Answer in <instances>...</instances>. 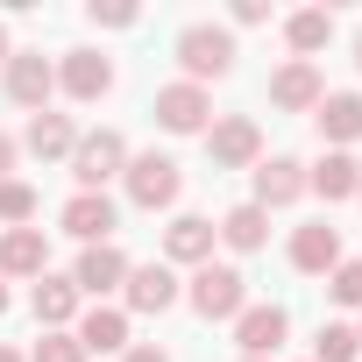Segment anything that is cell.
I'll return each mask as SVG.
<instances>
[{"mask_svg":"<svg viewBox=\"0 0 362 362\" xmlns=\"http://www.w3.org/2000/svg\"><path fill=\"white\" fill-rule=\"evenodd\" d=\"M177 64H185V86L228 78V64H235V36L214 29V22H192L185 36H177Z\"/></svg>","mask_w":362,"mask_h":362,"instance_id":"obj_1","label":"cell"},{"mask_svg":"<svg viewBox=\"0 0 362 362\" xmlns=\"http://www.w3.org/2000/svg\"><path fill=\"white\" fill-rule=\"evenodd\" d=\"M192 305H199L206 320H235V313L249 305V277H242L235 263H199V270H192Z\"/></svg>","mask_w":362,"mask_h":362,"instance_id":"obj_2","label":"cell"},{"mask_svg":"<svg viewBox=\"0 0 362 362\" xmlns=\"http://www.w3.org/2000/svg\"><path fill=\"white\" fill-rule=\"evenodd\" d=\"M114 170H128V142H121L114 128L78 135V149H71V177H78V192H100Z\"/></svg>","mask_w":362,"mask_h":362,"instance_id":"obj_3","label":"cell"},{"mask_svg":"<svg viewBox=\"0 0 362 362\" xmlns=\"http://www.w3.org/2000/svg\"><path fill=\"white\" fill-rule=\"evenodd\" d=\"M177 185H185V177H177V163L170 156H156V149H142V156H128V199L135 206H170L177 199Z\"/></svg>","mask_w":362,"mask_h":362,"instance_id":"obj_4","label":"cell"},{"mask_svg":"<svg viewBox=\"0 0 362 362\" xmlns=\"http://www.w3.org/2000/svg\"><path fill=\"white\" fill-rule=\"evenodd\" d=\"M50 86H57V71H50V57H43V50H15V57H8V100H15V107L43 114Z\"/></svg>","mask_w":362,"mask_h":362,"instance_id":"obj_5","label":"cell"},{"mask_svg":"<svg viewBox=\"0 0 362 362\" xmlns=\"http://www.w3.org/2000/svg\"><path fill=\"white\" fill-rule=\"evenodd\" d=\"M206 114H214L206 86H185V78H177V86H163V93H156V121H163L170 135H199V128H206Z\"/></svg>","mask_w":362,"mask_h":362,"instance_id":"obj_6","label":"cell"},{"mask_svg":"<svg viewBox=\"0 0 362 362\" xmlns=\"http://www.w3.org/2000/svg\"><path fill=\"white\" fill-rule=\"evenodd\" d=\"M206 156H214V163H228V170L256 163V156H263V135H256V121H249V114H235V121L206 128Z\"/></svg>","mask_w":362,"mask_h":362,"instance_id":"obj_7","label":"cell"},{"mask_svg":"<svg viewBox=\"0 0 362 362\" xmlns=\"http://www.w3.org/2000/svg\"><path fill=\"white\" fill-rule=\"evenodd\" d=\"M64 235H78L86 249L107 242V235H114V199H107V192H71V199H64Z\"/></svg>","mask_w":362,"mask_h":362,"instance_id":"obj_8","label":"cell"},{"mask_svg":"<svg viewBox=\"0 0 362 362\" xmlns=\"http://www.w3.org/2000/svg\"><path fill=\"white\" fill-rule=\"evenodd\" d=\"M71 284L100 298V291H114V284H128V256H121L114 242H93V249L78 256V270H71Z\"/></svg>","mask_w":362,"mask_h":362,"instance_id":"obj_9","label":"cell"},{"mask_svg":"<svg viewBox=\"0 0 362 362\" xmlns=\"http://www.w3.org/2000/svg\"><path fill=\"white\" fill-rule=\"evenodd\" d=\"M235 341H242V355H270L277 341H284V305H242L235 313Z\"/></svg>","mask_w":362,"mask_h":362,"instance_id":"obj_10","label":"cell"},{"mask_svg":"<svg viewBox=\"0 0 362 362\" xmlns=\"http://www.w3.org/2000/svg\"><path fill=\"white\" fill-rule=\"evenodd\" d=\"M298 192H305V170H298L291 156H270V163H256V199H249V206L270 214V206H291Z\"/></svg>","mask_w":362,"mask_h":362,"instance_id":"obj_11","label":"cell"},{"mask_svg":"<svg viewBox=\"0 0 362 362\" xmlns=\"http://www.w3.org/2000/svg\"><path fill=\"white\" fill-rule=\"evenodd\" d=\"M57 78H64V93H71V100H100V93L114 86V64H107L100 50H71Z\"/></svg>","mask_w":362,"mask_h":362,"instance_id":"obj_12","label":"cell"},{"mask_svg":"<svg viewBox=\"0 0 362 362\" xmlns=\"http://www.w3.org/2000/svg\"><path fill=\"white\" fill-rule=\"evenodd\" d=\"M128 305H135V313H163V305H177V277H170V263H142V270H128Z\"/></svg>","mask_w":362,"mask_h":362,"instance_id":"obj_13","label":"cell"},{"mask_svg":"<svg viewBox=\"0 0 362 362\" xmlns=\"http://www.w3.org/2000/svg\"><path fill=\"white\" fill-rule=\"evenodd\" d=\"M78 348H86V355H121V348H128V313L93 305V313L78 320Z\"/></svg>","mask_w":362,"mask_h":362,"instance_id":"obj_14","label":"cell"},{"mask_svg":"<svg viewBox=\"0 0 362 362\" xmlns=\"http://www.w3.org/2000/svg\"><path fill=\"white\" fill-rule=\"evenodd\" d=\"M163 256H170V263H206V256H214V221L177 214V221H170V235H163Z\"/></svg>","mask_w":362,"mask_h":362,"instance_id":"obj_15","label":"cell"},{"mask_svg":"<svg viewBox=\"0 0 362 362\" xmlns=\"http://www.w3.org/2000/svg\"><path fill=\"white\" fill-rule=\"evenodd\" d=\"M291 263H298V270H313V277H320V270H334V263H341V235H334L327 221L298 228V235H291Z\"/></svg>","mask_w":362,"mask_h":362,"instance_id":"obj_16","label":"cell"},{"mask_svg":"<svg viewBox=\"0 0 362 362\" xmlns=\"http://www.w3.org/2000/svg\"><path fill=\"white\" fill-rule=\"evenodd\" d=\"M270 100H277V107H320V71H313L305 57H291V64L270 78Z\"/></svg>","mask_w":362,"mask_h":362,"instance_id":"obj_17","label":"cell"},{"mask_svg":"<svg viewBox=\"0 0 362 362\" xmlns=\"http://www.w3.org/2000/svg\"><path fill=\"white\" fill-rule=\"evenodd\" d=\"M71 313H78V284H71V277H43V284H36V320H43V334H64Z\"/></svg>","mask_w":362,"mask_h":362,"instance_id":"obj_18","label":"cell"},{"mask_svg":"<svg viewBox=\"0 0 362 362\" xmlns=\"http://www.w3.org/2000/svg\"><path fill=\"white\" fill-rule=\"evenodd\" d=\"M320 135L327 142H355L362 135V100L355 93H320Z\"/></svg>","mask_w":362,"mask_h":362,"instance_id":"obj_19","label":"cell"},{"mask_svg":"<svg viewBox=\"0 0 362 362\" xmlns=\"http://www.w3.org/2000/svg\"><path fill=\"white\" fill-rule=\"evenodd\" d=\"M305 185H313L320 199H355V192H362V170H355V156L334 149V156H320V170L305 177Z\"/></svg>","mask_w":362,"mask_h":362,"instance_id":"obj_20","label":"cell"},{"mask_svg":"<svg viewBox=\"0 0 362 362\" xmlns=\"http://www.w3.org/2000/svg\"><path fill=\"white\" fill-rule=\"evenodd\" d=\"M43 263H50V249H43L36 228H15L8 242H0V270H15V277H43Z\"/></svg>","mask_w":362,"mask_h":362,"instance_id":"obj_21","label":"cell"},{"mask_svg":"<svg viewBox=\"0 0 362 362\" xmlns=\"http://www.w3.org/2000/svg\"><path fill=\"white\" fill-rule=\"evenodd\" d=\"M22 142H29L36 156H71V149H78V128H71L64 114H50V107H43V114L29 121V135H22Z\"/></svg>","mask_w":362,"mask_h":362,"instance_id":"obj_22","label":"cell"},{"mask_svg":"<svg viewBox=\"0 0 362 362\" xmlns=\"http://www.w3.org/2000/svg\"><path fill=\"white\" fill-rule=\"evenodd\" d=\"M284 36H291V50H298V57H313V50L334 36V15H327V8H298V15L284 22Z\"/></svg>","mask_w":362,"mask_h":362,"instance_id":"obj_23","label":"cell"},{"mask_svg":"<svg viewBox=\"0 0 362 362\" xmlns=\"http://www.w3.org/2000/svg\"><path fill=\"white\" fill-rule=\"evenodd\" d=\"M221 235H228V249H242V256H249V249H263V235H270V214H263V206H235V214L221 221Z\"/></svg>","mask_w":362,"mask_h":362,"instance_id":"obj_24","label":"cell"},{"mask_svg":"<svg viewBox=\"0 0 362 362\" xmlns=\"http://www.w3.org/2000/svg\"><path fill=\"white\" fill-rule=\"evenodd\" d=\"M355 348H362L355 327H320V355L313 362H355Z\"/></svg>","mask_w":362,"mask_h":362,"instance_id":"obj_25","label":"cell"},{"mask_svg":"<svg viewBox=\"0 0 362 362\" xmlns=\"http://www.w3.org/2000/svg\"><path fill=\"white\" fill-rule=\"evenodd\" d=\"M29 214H36V185L8 177V185H0V221H29Z\"/></svg>","mask_w":362,"mask_h":362,"instance_id":"obj_26","label":"cell"},{"mask_svg":"<svg viewBox=\"0 0 362 362\" xmlns=\"http://www.w3.org/2000/svg\"><path fill=\"white\" fill-rule=\"evenodd\" d=\"M327 291H334L341 305H362V263H334V270H327Z\"/></svg>","mask_w":362,"mask_h":362,"instance_id":"obj_27","label":"cell"},{"mask_svg":"<svg viewBox=\"0 0 362 362\" xmlns=\"http://www.w3.org/2000/svg\"><path fill=\"white\" fill-rule=\"evenodd\" d=\"M29 362H86V348H78V334H43Z\"/></svg>","mask_w":362,"mask_h":362,"instance_id":"obj_28","label":"cell"},{"mask_svg":"<svg viewBox=\"0 0 362 362\" xmlns=\"http://www.w3.org/2000/svg\"><path fill=\"white\" fill-rule=\"evenodd\" d=\"M93 22H107V29H128V22H135V8H128V0H93Z\"/></svg>","mask_w":362,"mask_h":362,"instance_id":"obj_29","label":"cell"},{"mask_svg":"<svg viewBox=\"0 0 362 362\" xmlns=\"http://www.w3.org/2000/svg\"><path fill=\"white\" fill-rule=\"evenodd\" d=\"M8 170H15V135L0 128V185H8Z\"/></svg>","mask_w":362,"mask_h":362,"instance_id":"obj_30","label":"cell"},{"mask_svg":"<svg viewBox=\"0 0 362 362\" xmlns=\"http://www.w3.org/2000/svg\"><path fill=\"white\" fill-rule=\"evenodd\" d=\"M121 362H170L163 348H121Z\"/></svg>","mask_w":362,"mask_h":362,"instance_id":"obj_31","label":"cell"},{"mask_svg":"<svg viewBox=\"0 0 362 362\" xmlns=\"http://www.w3.org/2000/svg\"><path fill=\"white\" fill-rule=\"evenodd\" d=\"M8 57H15V50H8V29H0V64H8Z\"/></svg>","mask_w":362,"mask_h":362,"instance_id":"obj_32","label":"cell"},{"mask_svg":"<svg viewBox=\"0 0 362 362\" xmlns=\"http://www.w3.org/2000/svg\"><path fill=\"white\" fill-rule=\"evenodd\" d=\"M0 362H22V355H15V348H0Z\"/></svg>","mask_w":362,"mask_h":362,"instance_id":"obj_33","label":"cell"},{"mask_svg":"<svg viewBox=\"0 0 362 362\" xmlns=\"http://www.w3.org/2000/svg\"><path fill=\"white\" fill-rule=\"evenodd\" d=\"M0 313H8V284H0Z\"/></svg>","mask_w":362,"mask_h":362,"instance_id":"obj_34","label":"cell"},{"mask_svg":"<svg viewBox=\"0 0 362 362\" xmlns=\"http://www.w3.org/2000/svg\"><path fill=\"white\" fill-rule=\"evenodd\" d=\"M355 64H362V43H355Z\"/></svg>","mask_w":362,"mask_h":362,"instance_id":"obj_35","label":"cell"},{"mask_svg":"<svg viewBox=\"0 0 362 362\" xmlns=\"http://www.w3.org/2000/svg\"><path fill=\"white\" fill-rule=\"evenodd\" d=\"M242 362H256V355H242Z\"/></svg>","mask_w":362,"mask_h":362,"instance_id":"obj_36","label":"cell"},{"mask_svg":"<svg viewBox=\"0 0 362 362\" xmlns=\"http://www.w3.org/2000/svg\"><path fill=\"white\" fill-rule=\"evenodd\" d=\"M355 199H362V192H355Z\"/></svg>","mask_w":362,"mask_h":362,"instance_id":"obj_37","label":"cell"}]
</instances>
